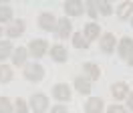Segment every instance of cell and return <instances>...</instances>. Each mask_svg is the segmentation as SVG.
<instances>
[{"label": "cell", "instance_id": "cell-1", "mask_svg": "<svg viewBox=\"0 0 133 113\" xmlns=\"http://www.w3.org/2000/svg\"><path fill=\"white\" fill-rule=\"evenodd\" d=\"M24 77L28 81H41L44 77V69L36 63H28V65H24Z\"/></svg>", "mask_w": 133, "mask_h": 113}, {"label": "cell", "instance_id": "cell-2", "mask_svg": "<svg viewBox=\"0 0 133 113\" xmlns=\"http://www.w3.org/2000/svg\"><path fill=\"white\" fill-rule=\"evenodd\" d=\"M49 107V99L42 95V93H36V95L30 97V109L34 113H44Z\"/></svg>", "mask_w": 133, "mask_h": 113}, {"label": "cell", "instance_id": "cell-3", "mask_svg": "<svg viewBox=\"0 0 133 113\" xmlns=\"http://www.w3.org/2000/svg\"><path fill=\"white\" fill-rule=\"evenodd\" d=\"M46 40H32L30 45H28V48H30V55L32 56H42L44 53H46Z\"/></svg>", "mask_w": 133, "mask_h": 113}, {"label": "cell", "instance_id": "cell-4", "mask_svg": "<svg viewBox=\"0 0 133 113\" xmlns=\"http://www.w3.org/2000/svg\"><path fill=\"white\" fill-rule=\"evenodd\" d=\"M65 12L71 16H79L83 14V2H77V0H69L65 2Z\"/></svg>", "mask_w": 133, "mask_h": 113}, {"label": "cell", "instance_id": "cell-5", "mask_svg": "<svg viewBox=\"0 0 133 113\" xmlns=\"http://www.w3.org/2000/svg\"><path fill=\"white\" fill-rule=\"evenodd\" d=\"M38 24H41V28H44V30H52L57 20H55V16L50 14V12H42L41 18H38Z\"/></svg>", "mask_w": 133, "mask_h": 113}, {"label": "cell", "instance_id": "cell-6", "mask_svg": "<svg viewBox=\"0 0 133 113\" xmlns=\"http://www.w3.org/2000/svg\"><path fill=\"white\" fill-rule=\"evenodd\" d=\"M22 32H24V22H22V20H14V22H10L6 34H8L10 39H16V36H20Z\"/></svg>", "mask_w": 133, "mask_h": 113}, {"label": "cell", "instance_id": "cell-7", "mask_svg": "<svg viewBox=\"0 0 133 113\" xmlns=\"http://www.w3.org/2000/svg\"><path fill=\"white\" fill-rule=\"evenodd\" d=\"M52 95H55V99H58V101H66V99H71V89L66 87V85H55Z\"/></svg>", "mask_w": 133, "mask_h": 113}, {"label": "cell", "instance_id": "cell-8", "mask_svg": "<svg viewBox=\"0 0 133 113\" xmlns=\"http://www.w3.org/2000/svg\"><path fill=\"white\" fill-rule=\"evenodd\" d=\"M101 109H103V99H99V97H91L85 105L87 113H101Z\"/></svg>", "mask_w": 133, "mask_h": 113}, {"label": "cell", "instance_id": "cell-9", "mask_svg": "<svg viewBox=\"0 0 133 113\" xmlns=\"http://www.w3.org/2000/svg\"><path fill=\"white\" fill-rule=\"evenodd\" d=\"M57 34L61 36V39H66V36L71 34V20H69V18H61V20H58Z\"/></svg>", "mask_w": 133, "mask_h": 113}, {"label": "cell", "instance_id": "cell-10", "mask_svg": "<svg viewBox=\"0 0 133 113\" xmlns=\"http://www.w3.org/2000/svg\"><path fill=\"white\" fill-rule=\"evenodd\" d=\"M50 56L55 59V61H58V63H63V61H66V48L61 47V45H55V47L50 48Z\"/></svg>", "mask_w": 133, "mask_h": 113}, {"label": "cell", "instance_id": "cell-11", "mask_svg": "<svg viewBox=\"0 0 133 113\" xmlns=\"http://www.w3.org/2000/svg\"><path fill=\"white\" fill-rule=\"evenodd\" d=\"M113 48H115V36H113V34H103V36H101V51L111 53Z\"/></svg>", "mask_w": 133, "mask_h": 113}, {"label": "cell", "instance_id": "cell-12", "mask_svg": "<svg viewBox=\"0 0 133 113\" xmlns=\"http://www.w3.org/2000/svg\"><path fill=\"white\" fill-rule=\"evenodd\" d=\"M133 51V40L129 39V36H125L123 40H121V42H119V55L121 56H125V59H127V56H129V53H131Z\"/></svg>", "mask_w": 133, "mask_h": 113}, {"label": "cell", "instance_id": "cell-13", "mask_svg": "<svg viewBox=\"0 0 133 113\" xmlns=\"http://www.w3.org/2000/svg\"><path fill=\"white\" fill-rule=\"evenodd\" d=\"M111 91H113L115 99H125V97L129 95V89H127V85H125V83H115V85L111 87Z\"/></svg>", "mask_w": 133, "mask_h": 113}, {"label": "cell", "instance_id": "cell-14", "mask_svg": "<svg viewBox=\"0 0 133 113\" xmlns=\"http://www.w3.org/2000/svg\"><path fill=\"white\" fill-rule=\"evenodd\" d=\"M26 48H22V47H18V48H14V53H12V61H14V65L16 67H20V65H24V61H26Z\"/></svg>", "mask_w": 133, "mask_h": 113}, {"label": "cell", "instance_id": "cell-15", "mask_svg": "<svg viewBox=\"0 0 133 113\" xmlns=\"http://www.w3.org/2000/svg\"><path fill=\"white\" fill-rule=\"evenodd\" d=\"M97 36H99V26L95 22L87 24V26H85V39H87V42H89V40H95Z\"/></svg>", "mask_w": 133, "mask_h": 113}, {"label": "cell", "instance_id": "cell-16", "mask_svg": "<svg viewBox=\"0 0 133 113\" xmlns=\"http://www.w3.org/2000/svg\"><path fill=\"white\" fill-rule=\"evenodd\" d=\"M131 12H133V2H131V0H127V2H123V4L119 6V10H117V16H119V18H127Z\"/></svg>", "mask_w": 133, "mask_h": 113}, {"label": "cell", "instance_id": "cell-17", "mask_svg": "<svg viewBox=\"0 0 133 113\" xmlns=\"http://www.w3.org/2000/svg\"><path fill=\"white\" fill-rule=\"evenodd\" d=\"M83 69L89 73V77H91L93 81L101 77V71H99V67H97V65H93V63H85V65H83Z\"/></svg>", "mask_w": 133, "mask_h": 113}, {"label": "cell", "instance_id": "cell-18", "mask_svg": "<svg viewBox=\"0 0 133 113\" xmlns=\"http://www.w3.org/2000/svg\"><path fill=\"white\" fill-rule=\"evenodd\" d=\"M12 51H14V48H12V42H10V40H2V42H0V61H4Z\"/></svg>", "mask_w": 133, "mask_h": 113}, {"label": "cell", "instance_id": "cell-19", "mask_svg": "<svg viewBox=\"0 0 133 113\" xmlns=\"http://www.w3.org/2000/svg\"><path fill=\"white\" fill-rule=\"evenodd\" d=\"M75 87H77V91H81V93H89V91H91V83L87 79H83V77H79V79H75Z\"/></svg>", "mask_w": 133, "mask_h": 113}, {"label": "cell", "instance_id": "cell-20", "mask_svg": "<svg viewBox=\"0 0 133 113\" xmlns=\"http://www.w3.org/2000/svg\"><path fill=\"white\" fill-rule=\"evenodd\" d=\"M73 45H75L77 48H87L89 47V42H87V39L83 36V32H77V34H73Z\"/></svg>", "mask_w": 133, "mask_h": 113}, {"label": "cell", "instance_id": "cell-21", "mask_svg": "<svg viewBox=\"0 0 133 113\" xmlns=\"http://www.w3.org/2000/svg\"><path fill=\"white\" fill-rule=\"evenodd\" d=\"M10 81H12V69L2 65L0 67V83H10Z\"/></svg>", "mask_w": 133, "mask_h": 113}, {"label": "cell", "instance_id": "cell-22", "mask_svg": "<svg viewBox=\"0 0 133 113\" xmlns=\"http://www.w3.org/2000/svg\"><path fill=\"white\" fill-rule=\"evenodd\" d=\"M10 20H12V8L0 6V22H10Z\"/></svg>", "mask_w": 133, "mask_h": 113}, {"label": "cell", "instance_id": "cell-23", "mask_svg": "<svg viewBox=\"0 0 133 113\" xmlns=\"http://www.w3.org/2000/svg\"><path fill=\"white\" fill-rule=\"evenodd\" d=\"M0 113H12V105L6 97H0Z\"/></svg>", "mask_w": 133, "mask_h": 113}, {"label": "cell", "instance_id": "cell-24", "mask_svg": "<svg viewBox=\"0 0 133 113\" xmlns=\"http://www.w3.org/2000/svg\"><path fill=\"white\" fill-rule=\"evenodd\" d=\"M97 6H99V10L103 12V14L107 16V14H111V6H109V2L107 0H99V2H95Z\"/></svg>", "mask_w": 133, "mask_h": 113}, {"label": "cell", "instance_id": "cell-25", "mask_svg": "<svg viewBox=\"0 0 133 113\" xmlns=\"http://www.w3.org/2000/svg\"><path fill=\"white\" fill-rule=\"evenodd\" d=\"M16 111L18 113H26L28 111V107H26V103L22 101V99H16Z\"/></svg>", "mask_w": 133, "mask_h": 113}, {"label": "cell", "instance_id": "cell-26", "mask_svg": "<svg viewBox=\"0 0 133 113\" xmlns=\"http://www.w3.org/2000/svg\"><path fill=\"white\" fill-rule=\"evenodd\" d=\"M107 113H127V109L119 107V105H111V107L107 109Z\"/></svg>", "mask_w": 133, "mask_h": 113}, {"label": "cell", "instance_id": "cell-27", "mask_svg": "<svg viewBox=\"0 0 133 113\" xmlns=\"http://www.w3.org/2000/svg\"><path fill=\"white\" fill-rule=\"evenodd\" d=\"M87 10H89V16H91V18H97V12H95V2H87Z\"/></svg>", "mask_w": 133, "mask_h": 113}, {"label": "cell", "instance_id": "cell-28", "mask_svg": "<svg viewBox=\"0 0 133 113\" xmlns=\"http://www.w3.org/2000/svg\"><path fill=\"white\" fill-rule=\"evenodd\" d=\"M50 113H66V107H63V105H57V107H52V109H50Z\"/></svg>", "mask_w": 133, "mask_h": 113}, {"label": "cell", "instance_id": "cell-29", "mask_svg": "<svg viewBox=\"0 0 133 113\" xmlns=\"http://www.w3.org/2000/svg\"><path fill=\"white\" fill-rule=\"evenodd\" d=\"M127 105H129V109H133V93L127 95Z\"/></svg>", "mask_w": 133, "mask_h": 113}, {"label": "cell", "instance_id": "cell-30", "mask_svg": "<svg viewBox=\"0 0 133 113\" xmlns=\"http://www.w3.org/2000/svg\"><path fill=\"white\" fill-rule=\"evenodd\" d=\"M127 61H129V65H131V67H133V51H131V53H129V56H127Z\"/></svg>", "mask_w": 133, "mask_h": 113}, {"label": "cell", "instance_id": "cell-31", "mask_svg": "<svg viewBox=\"0 0 133 113\" xmlns=\"http://www.w3.org/2000/svg\"><path fill=\"white\" fill-rule=\"evenodd\" d=\"M0 34H2V28H0Z\"/></svg>", "mask_w": 133, "mask_h": 113}, {"label": "cell", "instance_id": "cell-32", "mask_svg": "<svg viewBox=\"0 0 133 113\" xmlns=\"http://www.w3.org/2000/svg\"><path fill=\"white\" fill-rule=\"evenodd\" d=\"M131 24H133V22H131Z\"/></svg>", "mask_w": 133, "mask_h": 113}]
</instances>
